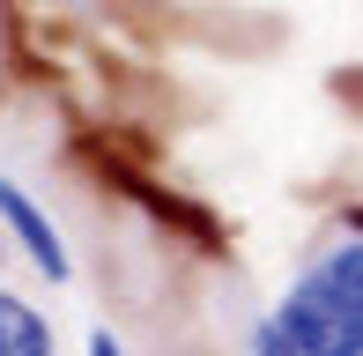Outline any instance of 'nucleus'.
Instances as JSON below:
<instances>
[{"instance_id": "nucleus-1", "label": "nucleus", "mask_w": 363, "mask_h": 356, "mask_svg": "<svg viewBox=\"0 0 363 356\" xmlns=\"http://www.w3.org/2000/svg\"><path fill=\"white\" fill-rule=\"evenodd\" d=\"M245 349L252 356H363V223L296 274L267 319L245 327Z\"/></svg>"}, {"instance_id": "nucleus-2", "label": "nucleus", "mask_w": 363, "mask_h": 356, "mask_svg": "<svg viewBox=\"0 0 363 356\" xmlns=\"http://www.w3.org/2000/svg\"><path fill=\"white\" fill-rule=\"evenodd\" d=\"M0 223H8V238L23 245V260L45 274V282H67L74 274V260H67V238H60V223L45 216L38 201H30L23 186H15L8 171H0Z\"/></svg>"}, {"instance_id": "nucleus-3", "label": "nucleus", "mask_w": 363, "mask_h": 356, "mask_svg": "<svg viewBox=\"0 0 363 356\" xmlns=\"http://www.w3.org/2000/svg\"><path fill=\"white\" fill-rule=\"evenodd\" d=\"M111 186H119V193H134V208H148L156 223H171L178 238H193V245L223 252V230H216V216H208L201 201H178V193H163L156 178H141V171H119V164H111Z\"/></svg>"}, {"instance_id": "nucleus-4", "label": "nucleus", "mask_w": 363, "mask_h": 356, "mask_svg": "<svg viewBox=\"0 0 363 356\" xmlns=\"http://www.w3.org/2000/svg\"><path fill=\"white\" fill-rule=\"evenodd\" d=\"M0 356H52V319L23 289H0Z\"/></svg>"}, {"instance_id": "nucleus-5", "label": "nucleus", "mask_w": 363, "mask_h": 356, "mask_svg": "<svg viewBox=\"0 0 363 356\" xmlns=\"http://www.w3.org/2000/svg\"><path fill=\"white\" fill-rule=\"evenodd\" d=\"M0 245H8V223H0Z\"/></svg>"}]
</instances>
